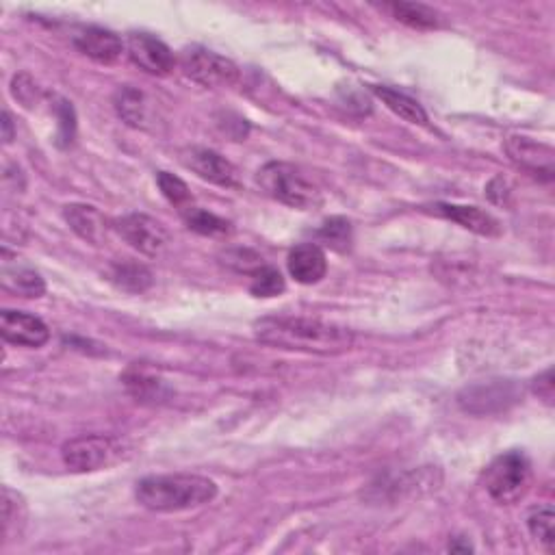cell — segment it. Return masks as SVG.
<instances>
[{
    "instance_id": "44dd1931",
    "label": "cell",
    "mask_w": 555,
    "mask_h": 555,
    "mask_svg": "<svg viewBox=\"0 0 555 555\" xmlns=\"http://www.w3.org/2000/svg\"><path fill=\"white\" fill-rule=\"evenodd\" d=\"M373 92H376V96L384 102L386 107H389L395 115H399V118L410 122V124H428V113H425V109L419 105V102L415 98H410L402 92H395V89L391 87H373Z\"/></svg>"
},
{
    "instance_id": "3957f363",
    "label": "cell",
    "mask_w": 555,
    "mask_h": 555,
    "mask_svg": "<svg viewBox=\"0 0 555 555\" xmlns=\"http://www.w3.org/2000/svg\"><path fill=\"white\" fill-rule=\"evenodd\" d=\"M256 178L269 198L278 200L280 204H287L291 209L311 211L324 202L319 187L302 174L300 167L291 163L271 161L261 167Z\"/></svg>"
},
{
    "instance_id": "ffe728a7",
    "label": "cell",
    "mask_w": 555,
    "mask_h": 555,
    "mask_svg": "<svg viewBox=\"0 0 555 555\" xmlns=\"http://www.w3.org/2000/svg\"><path fill=\"white\" fill-rule=\"evenodd\" d=\"M109 280L122 291L144 293L152 285V274L146 265L135 261H122L111 265Z\"/></svg>"
},
{
    "instance_id": "cb8c5ba5",
    "label": "cell",
    "mask_w": 555,
    "mask_h": 555,
    "mask_svg": "<svg viewBox=\"0 0 555 555\" xmlns=\"http://www.w3.org/2000/svg\"><path fill=\"white\" fill-rule=\"evenodd\" d=\"M319 239L328 243L332 250L337 252H345L350 250L352 245V224L347 222L345 217H330L324 222V226L319 228Z\"/></svg>"
},
{
    "instance_id": "7a4b0ae2",
    "label": "cell",
    "mask_w": 555,
    "mask_h": 555,
    "mask_svg": "<svg viewBox=\"0 0 555 555\" xmlns=\"http://www.w3.org/2000/svg\"><path fill=\"white\" fill-rule=\"evenodd\" d=\"M135 497L152 512H183L211 503L217 497V484L189 473L150 475L137 484Z\"/></svg>"
},
{
    "instance_id": "52a82bcc",
    "label": "cell",
    "mask_w": 555,
    "mask_h": 555,
    "mask_svg": "<svg viewBox=\"0 0 555 555\" xmlns=\"http://www.w3.org/2000/svg\"><path fill=\"white\" fill-rule=\"evenodd\" d=\"M115 230L120 232L122 239L135 248L137 252L146 254V256H161L167 252L172 243L170 232L167 228L152 219L150 215H141V213H133L126 215L122 219L115 222Z\"/></svg>"
},
{
    "instance_id": "30bf717a",
    "label": "cell",
    "mask_w": 555,
    "mask_h": 555,
    "mask_svg": "<svg viewBox=\"0 0 555 555\" xmlns=\"http://www.w3.org/2000/svg\"><path fill=\"white\" fill-rule=\"evenodd\" d=\"M128 57L144 72L154 76H167L174 70V53L159 37L150 33H131L126 42Z\"/></svg>"
},
{
    "instance_id": "5b68a950",
    "label": "cell",
    "mask_w": 555,
    "mask_h": 555,
    "mask_svg": "<svg viewBox=\"0 0 555 555\" xmlns=\"http://www.w3.org/2000/svg\"><path fill=\"white\" fill-rule=\"evenodd\" d=\"M126 443L115 436H79L61 447L63 464L74 473L100 471L126 458Z\"/></svg>"
},
{
    "instance_id": "d4e9b609",
    "label": "cell",
    "mask_w": 555,
    "mask_h": 555,
    "mask_svg": "<svg viewBox=\"0 0 555 555\" xmlns=\"http://www.w3.org/2000/svg\"><path fill=\"white\" fill-rule=\"evenodd\" d=\"M553 508L551 506H540L534 508L527 516V529L529 534H532L542 547L547 551H553Z\"/></svg>"
},
{
    "instance_id": "8fae6325",
    "label": "cell",
    "mask_w": 555,
    "mask_h": 555,
    "mask_svg": "<svg viewBox=\"0 0 555 555\" xmlns=\"http://www.w3.org/2000/svg\"><path fill=\"white\" fill-rule=\"evenodd\" d=\"M506 150L510 159L523 167L525 172L534 176H545L547 180L553 178V148L547 144L523 135H510L506 141Z\"/></svg>"
},
{
    "instance_id": "f1b7e54d",
    "label": "cell",
    "mask_w": 555,
    "mask_h": 555,
    "mask_svg": "<svg viewBox=\"0 0 555 555\" xmlns=\"http://www.w3.org/2000/svg\"><path fill=\"white\" fill-rule=\"evenodd\" d=\"M35 94H37V89H35L33 81L29 79L27 74L16 76V79H14V96H16L20 102H24V105L29 107L31 102H33V98H35Z\"/></svg>"
},
{
    "instance_id": "4fadbf2b",
    "label": "cell",
    "mask_w": 555,
    "mask_h": 555,
    "mask_svg": "<svg viewBox=\"0 0 555 555\" xmlns=\"http://www.w3.org/2000/svg\"><path fill=\"white\" fill-rule=\"evenodd\" d=\"M74 46L96 63H115L120 59L124 44L118 35L100 27H87L74 35Z\"/></svg>"
},
{
    "instance_id": "7c38bea8",
    "label": "cell",
    "mask_w": 555,
    "mask_h": 555,
    "mask_svg": "<svg viewBox=\"0 0 555 555\" xmlns=\"http://www.w3.org/2000/svg\"><path fill=\"white\" fill-rule=\"evenodd\" d=\"M0 334L7 343L22 347H42L50 339V330L40 317L22 311H3Z\"/></svg>"
},
{
    "instance_id": "7402d4cb",
    "label": "cell",
    "mask_w": 555,
    "mask_h": 555,
    "mask_svg": "<svg viewBox=\"0 0 555 555\" xmlns=\"http://www.w3.org/2000/svg\"><path fill=\"white\" fill-rule=\"evenodd\" d=\"M180 215H183L187 228H191L193 232H200V235H209V237L228 235V232L232 230L230 222H226V219L217 217L209 211H204L196 204H193L191 209H187L185 213H180Z\"/></svg>"
},
{
    "instance_id": "f546056e",
    "label": "cell",
    "mask_w": 555,
    "mask_h": 555,
    "mask_svg": "<svg viewBox=\"0 0 555 555\" xmlns=\"http://www.w3.org/2000/svg\"><path fill=\"white\" fill-rule=\"evenodd\" d=\"M3 139L5 144H11V139H14V122H11V115L7 111L3 113Z\"/></svg>"
},
{
    "instance_id": "e0dca14e",
    "label": "cell",
    "mask_w": 555,
    "mask_h": 555,
    "mask_svg": "<svg viewBox=\"0 0 555 555\" xmlns=\"http://www.w3.org/2000/svg\"><path fill=\"white\" fill-rule=\"evenodd\" d=\"M3 287L11 293L22 295V298H42L46 293L44 278L27 265L11 263L7 250L3 261Z\"/></svg>"
},
{
    "instance_id": "9c48e42d",
    "label": "cell",
    "mask_w": 555,
    "mask_h": 555,
    "mask_svg": "<svg viewBox=\"0 0 555 555\" xmlns=\"http://www.w3.org/2000/svg\"><path fill=\"white\" fill-rule=\"evenodd\" d=\"M183 163L191 172H196L200 178L209 180L213 185L237 189L241 187V178L237 167L232 165L222 154L209 148H187L183 150Z\"/></svg>"
},
{
    "instance_id": "2e32d148",
    "label": "cell",
    "mask_w": 555,
    "mask_h": 555,
    "mask_svg": "<svg viewBox=\"0 0 555 555\" xmlns=\"http://www.w3.org/2000/svg\"><path fill=\"white\" fill-rule=\"evenodd\" d=\"M63 217L70 224V228L79 235L81 239L98 245L102 237L107 235V222L105 217L94 206L87 204H70L63 209Z\"/></svg>"
},
{
    "instance_id": "ba28073f",
    "label": "cell",
    "mask_w": 555,
    "mask_h": 555,
    "mask_svg": "<svg viewBox=\"0 0 555 555\" xmlns=\"http://www.w3.org/2000/svg\"><path fill=\"white\" fill-rule=\"evenodd\" d=\"M521 395L523 391L514 382L495 380L464 389L458 397V404L462 410L473 412V415H490V412L510 408L519 402Z\"/></svg>"
},
{
    "instance_id": "8992f818",
    "label": "cell",
    "mask_w": 555,
    "mask_h": 555,
    "mask_svg": "<svg viewBox=\"0 0 555 555\" xmlns=\"http://www.w3.org/2000/svg\"><path fill=\"white\" fill-rule=\"evenodd\" d=\"M180 68L191 81L211 89L232 87L239 81L237 63L206 48H187L180 57Z\"/></svg>"
},
{
    "instance_id": "83f0119b",
    "label": "cell",
    "mask_w": 555,
    "mask_h": 555,
    "mask_svg": "<svg viewBox=\"0 0 555 555\" xmlns=\"http://www.w3.org/2000/svg\"><path fill=\"white\" fill-rule=\"evenodd\" d=\"M534 393L545 399L547 404H553V393H555V382H553V369H547L545 373L534 380Z\"/></svg>"
},
{
    "instance_id": "5bb4252c",
    "label": "cell",
    "mask_w": 555,
    "mask_h": 555,
    "mask_svg": "<svg viewBox=\"0 0 555 555\" xmlns=\"http://www.w3.org/2000/svg\"><path fill=\"white\" fill-rule=\"evenodd\" d=\"M287 267L295 282H300V285H317L319 280H324L328 271L326 252L315 243H302L289 252Z\"/></svg>"
},
{
    "instance_id": "9a60e30c",
    "label": "cell",
    "mask_w": 555,
    "mask_h": 555,
    "mask_svg": "<svg viewBox=\"0 0 555 555\" xmlns=\"http://www.w3.org/2000/svg\"><path fill=\"white\" fill-rule=\"evenodd\" d=\"M434 211L438 215H443L447 219H451V222H456L458 226L462 228H467L471 232H475V235H482V237H497L499 232H501V226L497 219L482 211V209H477V206H464V204H436L434 206Z\"/></svg>"
},
{
    "instance_id": "603a6c76",
    "label": "cell",
    "mask_w": 555,
    "mask_h": 555,
    "mask_svg": "<svg viewBox=\"0 0 555 555\" xmlns=\"http://www.w3.org/2000/svg\"><path fill=\"white\" fill-rule=\"evenodd\" d=\"M285 289V278H282L280 271L274 267L263 265L252 274L250 293L254 298H276V295H280Z\"/></svg>"
},
{
    "instance_id": "4316f807",
    "label": "cell",
    "mask_w": 555,
    "mask_h": 555,
    "mask_svg": "<svg viewBox=\"0 0 555 555\" xmlns=\"http://www.w3.org/2000/svg\"><path fill=\"white\" fill-rule=\"evenodd\" d=\"M24 523V503L11 488H3V534L5 538L16 536L14 525Z\"/></svg>"
},
{
    "instance_id": "d6986e66",
    "label": "cell",
    "mask_w": 555,
    "mask_h": 555,
    "mask_svg": "<svg viewBox=\"0 0 555 555\" xmlns=\"http://www.w3.org/2000/svg\"><path fill=\"white\" fill-rule=\"evenodd\" d=\"M384 9L389 11V14L397 20L406 24L410 29H438L441 27V16L436 14V11L428 5H421V3H389L384 5Z\"/></svg>"
},
{
    "instance_id": "6da1fadb",
    "label": "cell",
    "mask_w": 555,
    "mask_h": 555,
    "mask_svg": "<svg viewBox=\"0 0 555 555\" xmlns=\"http://www.w3.org/2000/svg\"><path fill=\"white\" fill-rule=\"evenodd\" d=\"M256 339L280 350L306 354H341L354 345V332L304 317H263L254 324Z\"/></svg>"
},
{
    "instance_id": "277c9868",
    "label": "cell",
    "mask_w": 555,
    "mask_h": 555,
    "mask_svg": "<svg viewBox=\"0 0 555 555\" xmlns=\"http://www.w3.org/2000/svg\"><path fill=\"white\" fill-rule=\"evenodd\" d=\"M484 482L490 497L503 506H510L527 495L532 484V464L523 451H508L488 464Z\"/></svg>"
},
{
    "instance_id": "484cf974",
    "label": "cell",
    "mask_w": 555,
    "mask_h": 555,
    "mask_svg": "<svg viewBox=\"0 0 555 555\" xmlns=\"http://www.w3.org/2000/svg\"><path fill=\"white\" fill-rule=\"evenodd\" d=\"M157 183L163 191V196L170 200V204H174L180 213H185L187 209H191L193 198H191V191H189L185 180H180L178 176H174L170 172H159Z\"/></svg>"
},
{
    "instance_id": "ac0fdd59",
    "label": "cell",
    "mask_w": 555,
    "mask_h": 555,
    "mask_svg": "<svg viewBox=\"0 0 555 555\" xmlns=\"http://www.w3.org/2000/svg\"><path fill=\"white\" fill-rule=\"evenodd\" d=\"M113 107L120 118L133 128L148 126V98L135 87H120L113 96Z\"/></svg>"
}]
</instances>
